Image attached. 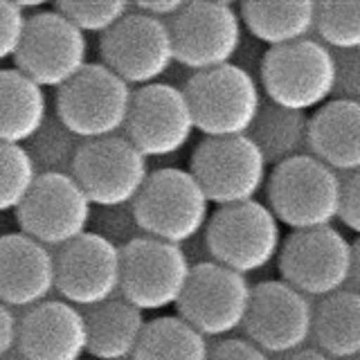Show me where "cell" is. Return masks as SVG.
Masks as SVG:
<instances>
[{
    "label": "cell",
    "instance_id": "6da1fadb",
    "mask_svg": "<svg viewBox=\"0 0 360 360\" xmlns=\"http://www.w3.org/2000/svg\"><path fill=\"white\" fill-rule=\"evenodd\" d=\"M345 178L311 153L273 167L266 185L268 207L292 232L331 228L340 221Z\"/></svg>",
    "mask_w": 360,
    "mask_h": 360
},
{
    "label": "cell",
    "instance_id": "7a4b0ae2",
    "mask_svg": "<svg viewBox=\"0 0 360 360\" xmlns=\"http://www.w3.org/2000/svg\"><path fill=\"white\" fill-rule=\"evenodd\" d=\"M259 86L268 104L313 115L335 99L338 56L318 39L268 50L259 65Z\"/></svg>",
    "mask_w": 360,
    "mask_h": 360
},
{
    "label": "cell",
    "instance_id": "3957f363",
    "mask_svg": "<svg viewBox=\"0 0 360 360\" xmlns=\"http://www.w3.org/2000/svg\"><path fill=\"white\" fill-rule=\"evenodd\" d=\"M210 205L205 189L189 169L162 167L151 172L131 212L135 228L144 236L183 245L205 234L212 219Z\"/></svg>",
    "mask_w": 360,
    "mask_h": 360
},
{
    "label": "cell",
    "instance_id": "277c9868",
    "mask_svg": "<svg viewBox=\"0 0 360 360\" xmlns=\"http://www.w3.org/2000/svg\"><path fill=\"white\" fill-rule=\"evenodd\" d=\"M284 241L279 219L262 200L219 207L205 230V248L212 262L243 277L277 262Z\"/></svg>",
    "mask_w": 360,
    "mask_h": 360
},
{
    "label": "cell",
    "instance_id": "5b68a950",
    "mask_svg": "<svg viewBox=\"0 0 360 360\" xmlns=\"http://www.w3.org/2000/svg\"><path fill=\"white\" fill-rule=\"evenodd\" d=\"M185 93L194 110L196 131L205 138L250 135L264 108V90L252 72L230 63L191 75Z\"/></svg>",
    "mask_w": 360,
    "mask_h": 360
},
{
    "label": "cell",
    "instance_id": "8992f818",
    "mask_svg": "<svg viewBox=\"0 0 360 360\" xmlns=\"http://www.w3.org/2000/svg\"><path fill=\"white\" fill-rule=\"evenodd\" d=\"M135 90L104 63H88L56 93V117L75 138L90 142L127 131Z\"/></svg>",
    "mask_w": 360,
    "mask_h": 360
},
{
    "label": "cell",
    "instance_id": "52a82bcc",
    "mask_svg": "<svg viewBox=\"0 0 360 360\" xmlns=\"http://www.w3.org/2000/svg\"><path fill=\"white\" fill-rule=\"evenodd\" d=\"M189 172L212 205L230 207L257 200L268 185L270 162L252 135L205 138L191 153Z\"/></svg>",
    "mask_w": 360,
    "mask_h": 360
},
{
    "label": "cell",
    "instance_id": "ba28073f",
    "mask_svg": "<svg viewBox=\"0 0 360 360\" xmlns=\"http://www.w3.org/2000/svg\"><path fill=\"white\" fill-rule=\"evenodd\" d=\"M191 266L183 245L151 236H133L122 245L120 295L146 311H165L183 300L191 279Z\"/></svg>",
    "mask_w": 360,
    "mask_h": 360
},
{
    "label": "cell",
    "instance_id": "9c48e42d",
    "mask_svg": "<svg viewBox=\"0 0 360 360\" xmlns=\"http://www.w3.org/2000/svg\"><path fill=\"white\" fill-rule=\"evenodd\" d=\"M70 174L93 205L120 210L133 205L149 180V158L127 135L82 142Z\"/></svg>",
    "mask_w": 360,
    "mask_h": 360
},
{
    "label": "cell",
    "instance_id": "30bf717a",
    "mask_svg": "<svg viewBox=\"0 0 360 360\" xmlns=\"http://www.w3.org/2000/svg\"><path fill=\"white\" fill-rule=\"evenodd\" d=\"M279 279L307 297H331L354 279V243L331 228L290 232L277 259Z\"/></svg>",
    "mask_w": 360,
    "mask_h": 360
},
{
    "label": "cell",
    "instance_id": "8fae6325",
    "mask_svg": "<svg viewBox=\"0 0 360 360\" xmlns=\"http://www.w3.org/2000/svg\"><path fill=\"white\" fill-rule=\"evenodd\" d=\"M174 34L176 63L194 75L230 65L243 45V20L239 7L217 0L185 3L169 22Z\"/></svg>",
    "mask_w": 360,
    "mask_h": 360
},
{
    "label": "cell",
    "instance_id": "7c38bea8",
    "mask_svg": "<svg viewBox=\"0 0 360 360\" xmlns=\"http://www.w3.org/2000/svg\"><path fill=\"white\" fill-rule=\"evenodd\" d=\"M99 54L101 63L131 88L160 84L176 63L172 25L133 7L120 25L99 39Z\"/></svg>",
    "mask_w": 360,
    "mask_h": 360
},
{
    "label": "cell",
    "instance_id": "4fadbf2b",
    "mask_svg": "<svg viewBox=\"0 0 360 360\" xmlns=\"http://www.w3.org/2000/svg\"><path fill=\"white\" fill-rule=\"evenodd\" d=\"M255 286L248 277L217 262H200L191 270L178 315L207 338H230L245 326Z\"/></svg>",
    "mask_w": 360,
    "mask_h": 360
},
{
    "label": "cell",
    "instance_id": "5bb4252c",
    "mask_svg": "<svg viewBox=\"0 0 360 360\" xmlns=\"http://www.w3.org/2000/svg\"><path fill=\"white\" fill-rule=\"evenodd\" d=\"M16 68L41 88L61 90L88 65V37L59 9H41L27 20Z\"/></svg>",
    "mask_w": 360,
    "mask_h": 360
},
{
    "label": "cell",
    "instance_id": "9a60e30c",
    "mask_svg": "<svg viewBox=\"0 0 360 360\" xmlns=\"http://www.w3.org/2000/svg\"><path fill=\"white\" fill-rule=\"evenodd\" d=\"M90 219L93 202L68 172H41L37 185L16 212L22 234L59 250L88 232Z\"/></svg>",
    "mask_w": 360,
    "mask_h": 360
},
{
    "label": "cell",
    "instance_id": "2e32d148",
    "mask_svg": "<svg viewBox=\"0 0 360 360\" xmlns=\"http://www.w3.org/2000/svg\"><path fill=\"white\" fill-rule=\"evenodd\" d=\"M315 304L284 279L259 281L252 290L245 338L268 356L284 358L313 342Z\"/></svg>",
    "mask_w": 360,
    "mask_h": 360
},
{
    "label": "cell",
    "instance_id": "e0dca14e",
    "mask_svg": "<svg viewBox=\"0 0 360 360\" xmlns=\"http://www.w3.org/2000/svg\"><path fill=\"white\" fill-rule=\"evenodd\" d=\"M56 290L77 309H95L122 290V245L86 232L56 252Z\"/></svg>",
    "mask_w": 360,
    "mask_h": 360
},
{
    "label": "cell",
    "instance_id": "ac0fdd59",
    "mask_svg": "<svg viewBox=\"0 0 360 360\" xmlns=\"http://www.w3.org/2000/svg\"><path fill=\"white\" fill-rule=\"evenodd\" d=\"M194 131L196 120L185 88L160 82L135 90L127 138L146 158L180 153Z\"/></svg>",
    "mask_w": 360,
    "mask_h": 360
},
{
    "label": "cell",
    "instance_id": "d6986e66",
    "mask_svg": "<svg viewBox=\"0 0 360 360\" xmlns=\"http://www.w3.org/2000/svg\"><path fill=\"white\" fill-rule=\"evenodd\" d=\"M22 360H82L88 354V322L82 309L65 300H45L20 318Z\"/></svg>",
    "mask_w": 360,
    "mask_h": 360
},
{
    "label": "cell",
    "instance_id": "ffe728a7",
    "mask_svg": "<svg viewBox=\"0 0 360 360\" xmlns=\"http://www.w3.org/2000/svg\"><path fill=\"white\" fill-rule=\"evenodd\" d=\"M56 290V255L22 232L0 236V302L32 309Z\"/></svg>",
    "mask_w": 360,
    "mask_h": 360
},
{
    "label": "cell",
    "instance_id": "44dd1931",
    "mask_svg": "<svg viewBox=\"0 0 360 360\" xmlns=\"http://www.w3.org/2000/svg\"><path fill=\"white\" fill-rule=\"evenodd\" d=\"M309 153L333 172H360V101L331 99L311 115Z\"/></svg>",
    "mask_w": 360,
    "mask_h": 360
},
{
    "label": "cell",
    "instance_id": "7402d4cb",
    "mask_svg": "<svg viewBox=\"0 0 360 360\" xmlns=\"http://www.w3.org/2000/svg\"><path fill=\"white\" fill-rule=\"evenodd\" d=\"M243 27L268 50L311 39L318 30V3L313 0H250L239 5Z\"/></svg>",
    "mask_w": 360,
    "mask_h": 360
},
{
    "label": "cell",
    "instance_id": "603a6c76",
    "mask_svg": "<svg viewBox=\"0 0 360 360\" xmlns=\"http://www.w3.org/2000/svg\"><path fill=\"white\" fill-rule=\"evenodd\" d=\"M48 124V95L18 68H0V142L37 140Z\"/></svg>",
    "mask_w": 360,
    "mask_h": 360
},
{
    "label": "cell",
    "instance_id": "cb8c5ba5",
    "mask_svg": "<svg viewBox=\"0 0 360 360\" xmlns=\"http://www.w3.org/2000/svg\"><path fill=\"white\" fill-rule=\"evenodd\" d=\"M88 356L95 360H133L146 331L144 313L122 295L86 311Z\"/></svg>",
    "mask_w": 360,
    "mask_h": 360
},
{
    "label": "cell",
    "instance_id": "d4e9b609",
    "mask_svg": "<svg viewBox=\"0 0 360 360\" xmlns=\"http://www.w3.org/2000/svg\"><path fill=\"white\" fill-rule=\"evenodd\" d=\"M313 342L333 360L360 358V292L356 288L315 304Z\"/></svg>",
    "mask_w": 360,
    "mask_h": 360
},
{
    "label": "cell",
    "instance_id": "484cf974",
    "mask_svg": "<svg viewBox=\"0 0 360 360\" xmlns=\"http://www.w3.org/2000/svg\"><path fill=\"white\" fill-rule=\"evenodd\" d=\"M212 345L180 315H160L146 324L133 360H210Z\"/></svg>",
    "mask_w": 360,
    "mask_h": 360
},
{
    "label": "cell",
    "instance_id": "4316f807",
    "mask_svg": "<svg viewBox=\"0 0 360 360\" xmlns=\"http://www.w3.org/2000/svg\"><path fill=\"white\" fill-rule=\"evenodd\" d=\"M309 124L311 115L307 112H292L264 104L250 135L262 146L266 160L277 167L295 155L309 153Z\"/></svg>",
    "mask_w": 360,
    "mask_h": 360
},
{
    "label": "cell",
    "instance_id": "83f0119b",
    "mask_svg": "<svg viewBox=\"0 0 360 360\" xmlns=\"http://www.w3.org/2000/svg\"><path fill=\"white\" fill-rule=\"evenodd\" d=\"M32 151L20 144L0 142V214L18 212L39 180Z\"/></svg>",
    "mask_w": 360,
    "mask_h": 360
},
{
    "label": "cell",
    "instance_id": "f1b7e54d",
    "mask_svg": "<svg viewBox=\"0 0 360 360\" xmlns=\"http://www.w3.org/2000/svg\"><path fill=\"white\" fill-rule=\"evenodd\" d=\"M315 34L329 50H360V3H318V30Z\"/></svg>",
    "mask_w": 360,
    "mask_h": 360
},
{
    "label": "cell",
    "instance_id": "f546056e",
    "mask_svg": "<svg viewBox=\"0 0 360 360\" xmlns=\"http://www.w3.org/2000/svg\"><path fill=\"white\" fill-rule=\"evenodd\" d=\"M54 7L59 9L75 27L82 30L86 37L88 34H101V37H106V34L115 25H120L133 9L129 3H120V0H106V3L65 0V3H56Z\"/></svg>",
    "mask_w": 360,
    "mask_h": 360
},
{
    "label": "cell",
    "instance_id": "4dcf8cb0",
    "mask_svg": "<svg viewBox=\"0 0 360 360\" xmlns=\"http://www.w3.org/2000/svg\"><path fill=\"white\" fill-rule=\"evenodd\" d=\"M27 20L30 16L22 5L0 0V63L18 56L22 39H25Z\"/></svg>",
    "mask_w": 360,
    "mask_h": 360
},
{
    "label": "cell",
    "instance_id": "1f68e13d",
    "mask_svg": "<svg viewBox=\"0 0 360 360\" xmlns=\"http://www.w3.org/2000/svg\"><path fill=\"white\" fill-rule=\"evenodd\" d=\"M338 99L360 101V50L338 56Z\"/></svg>",
    "mask_w": 360,
    "mask_h": 360
},
{
    "label": "cell",
    "instance_id": "d6a6232c",
    "mask_svg": "<svg viewBox=\"0 0 360 360\" xmlns=\"http://www.w3.org/2000/svg\"><path fill=\"white\" fill-rule=\"evenodd\" d=\"M210 360H270V356L248 338H223L212 345Z\"/></svg>",
    "mask_w": 360,
    "mask_h": 360
},
{
    "label": "cell",
    "instance_id": "836d02e7",
    "mask_svg": "<svg viewBox=\"0 0 360 360\" xmlns=\"http://www.w3.org/2000/svg\"><path fill=\"white\" fill-rule=\"evenodd\" d=\"M340 221L349 232H354L360 239V172L345 178Z\"/></svg>",
    "mask_w": 360,
    "mask_h": 360
},
{
    "label": "cell",
    "instance_id": "e575fe53",
    "mask_svg": "<svg viewBox=\"0 0 360 360\" xmlns=\"http://www.w3.org/2000/svg\"><path fill=\"white\" fill-rule=\"evenodd\" d=\"M18 329L20 322L16 320L14 311L0 302V360H5L11 349L18 347Z\"/></svg>",
    "mask_w": 360,
    "mask_h": 360
},
{
    "label": "cell",
    "instance_id": "d590c367",
    "mask_svg": "<svg viewBox=\"0 0 360 360\" xmlns=\"http://www.w3.org/2000/svg\"><path fill=\"white\" fill-rule=\"evenodd\" d=\"M133 7L138 11H142V14H149L153 18L172 22L180 11H183L185 3H180V0H158V3H138Z\"/></svg>",
    "mask_w": 360,
    "mask_h": 360
},
{
    "label": "cell",
    "instance_id": "8d00e7d4",
    "mask_svg": "<svg viewBox=\"0 0 360 360\" xmlns=\"http://www.w3.org/2000/svg\"><path fill=\"white\" fill-rule=\"evenodd\" d=\"M279 360H333V358H329L324 352H320L318 347H307V349H300V352L288 354Z\"/></svg>",
    "mask_w": 360,
    "mask_h": 360
},
{
    "label": "cell",
    "instance_id": "74e56055",
    "mask_svg": "<svg viewBox=\"0 0 360 360\" xmlns=\"http://www.w3.org/2000/svg\"><path fill=\"white\" fill-rule=\"evenodd\" d=\"M354 286L360 292V239L354 241Z\"/></svg>",
    "mask_w": 360,
    "mask_h": 360
},
{
    "label": "cell",
    "instance_id": "f35d334b",
    "mask_svg": "<svg viewBox=\"0 0 360 360\" xmlns=\"http://www.w3.org/2000/svg\"><path fill=\"white\" fill-rule=\"evenodd\" d=\"M5 360H18V358H5Z\"/></svg>",
    "mask_w": 360,
    "mask_h": 360
},
{
    "label": "cell",
    "instance_id": "ab89813d",
    "mask_svg": "<svg viewBox=\"0 0 360 360\" xmlns=\"http://www.w3.org/2000/svg\"><path fill=\"white\" fill-rule=\"evenodd\" d=\"M356 360H360V358H356Z\"/></svg>",
    "mask_w": 360,
    "mask_h": 360
}]
</instances>
